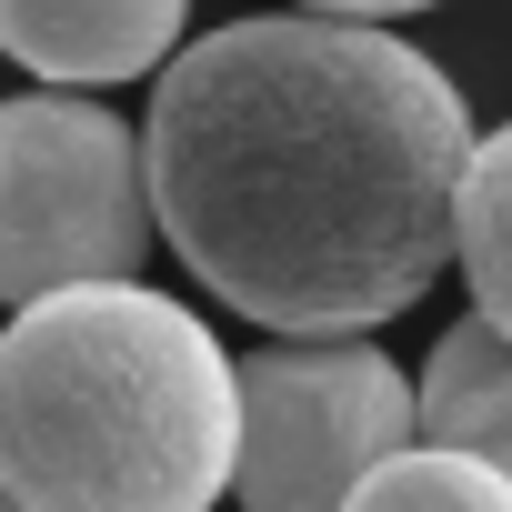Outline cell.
<instances>
[{"mask_svg": "<svg viewBox=\"0 0 512 512\" xmlns=\"http://www.w3.org/2000/svg\"><path fill=\"white\" fill-rule=\"evenodd\" d=\"M141 161L201 292L282 342H362L452 272L472 111L402 31L262 11L161 71Z\"/></svg>", "mask_w": 512, "mask_h": 512, "instance_id": "1", "label": "cell"}, {"mask_svg": "<svg viewBox=\"0 0 512 512\" xmlns=\"http://www.w3.org/2000/svg\"><path fill=\"white\" fill-rule=\"evenodd\" d=\"M241 472V362L141 282L31 302L0 332V492L21 512H211Z\"/></svg>", "mask_w": 512, "mask_h": 512, "instance_id": "2", "label": "cell"}, {"mask_svg": "<svg viewBox=\"0 0 512 512\" xmlns=\"http://www.w3.org/2000/svg\"><path fill=\"white\" fill-rule=\"evenodd\" d=\"M151 161L141 131L91 91L0 101V302L141 282L151 262Z\"/></svg>", "mask_w": 512, "mask_h": 512, "instance_id": "3", "label": "cell"}, {"mask_svg": "<svg viewBox=\"0 0 512 512\" xmlns=\"http://www.w3.org/2000/svg\"><path fill=\"white\" fill-rule=\"evenodd\" d=\"M422 382L382 342H262L241 362V512H352V492L412 452Z\"/></svg>", "mask_w": 512, "mask_h": 512, "instance_id": "4", "label": "cell"}, {"mask_svg": "<svg viewBox=\"0 0 512 512\" xmlns=\"http://www.w3.org/2000/svg\"><path fill=\"white\" fill-rule=\"evenodd\" d=\"M191 0H0V51L61 91H111L171 61Z\"/></svg>", "mask_w": 512, "mask_h": 512, "instance_id": "5", "label": "cell"}, {"mask_svg": "<svg viewBox=\"0 0 512 512\" xmlns=\"http://www.w3.org/2000/svg\"><path fill=\"white\" fill-rule=\"evenodd\" d=\"M422 442L472 452L512 482V342L492 322H452L422 362Z\"/></svg>", "mask_w": 512, "mask_h": 512, "instance_id": "6", "label": "cell"}, {"mask_svg": "<svg viewBox=\"0 0 512 512\" xmlns=\"http://www.w3.org/2000/svg\"><path fill=\"white\" fill-rule=\"evenodd\" d=\"M452 272L472 282V322H492L512 342V121L492 141H472L462 221H452Z\"/></svg>", "mask_w": 512, "mask_h": 512, "instance_id": "7", "label": "cell"}, {"mask_svg": "<svg viewBox=\"0 0 512 512\" xmlns=\"http://www.w3.org/2000/svg\"><path fill=\"white\" fill-rule=\"evenodd\" d=\"M352 512H512V482L482 472L472 452L412 442V452H392V462L352 492Z\"/></svg>", "mask_w": 512, "mask_h": 512, "instance_id": "8", "label": "cell"}, {"mask_svg": "<svg viewBox=\"0 0 512 512\" xmlns=\"http://www.w3.org/2000/svg\"><path fill=\"white\" fill-rule=\"evenodd\" d=\"M292 11H312V21H362V31H392L402 11H432V0H292Z\"/></svg>", "mask_w": 512, "mask_h": 512, "instance_id": "9", "label": "cell"}, {"mask_svg": "<svg viewBox=\"0 0 512 512\" xmlns=\"http://www.w3.org/2000/svg\"><path fill=\"white\" fill-rule=\"evenodd\" d=\"M0 512H21V502H11V492H0Z\"/></svg>", "mask_w": 512, "mask_h": 512, "instance_id": "10", "label": "cell"}]
</instances>
